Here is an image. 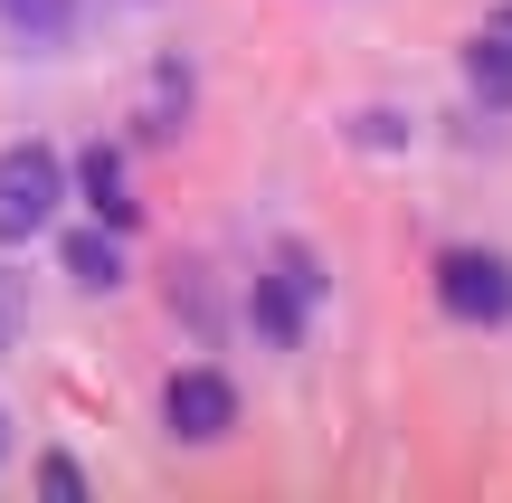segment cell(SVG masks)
Listing matches in <instances>:
<instances>
[{"label": "cell", "instance_id": "cell-1", "mask_svg": "<svg viewBox=\"0 0 512 503\" xmlns=\"http://www.w3.org/2000/svg\"><path fill=\"white\" fill-rule=\"evenodd\" d=\"M57 200H67V162H57L48 143H10L0 152V247L38 238V228L57 219Z\"/></svg>", "mask_w": 512, "mask_h": 503}, {"label": "cell", "instance_id": "cell-2", "mask_svg": "<svg viewBox=\"0 0 512 503\" xmlns=\"http://www.w3.org/2000/svg\"><path fill=\"white\" fill-rule=\"evenodd\" d=\"M437 304L456 323H512V257H494V247H446L437 257Z\"/></svg>", "mask_w": 512, "mask_h": 503}, {"label": "cell", "instance_id": "cell-3", "mask_svg": "<svg viewBox=\"0 0 512 503\" xmlns=\"http://www.w3.org/2000/svg\"><path fill=\"white\" fill-rule=\"evenodd\" d=\"M323 295V276H313V257H275L266 276H256V333L275 342V352H294V342H304V304Z\"/></svg>", "mask_w": 512, "mask_h": 503}, {"label": "cell", "instance_id": "cell-4", "mask_svg": "<svg viewBox=\"0 0 512 503\" xmlns=\"http://www.w3.org/2000/svg\"><path fill=\"white\" fill-rule=\"evenodd\" d=\"M162 418H171V437H190V447H219V437L238 428V390H228L219 371H171Z\"/></svg>", "mask_w": 512, "mask_h": 503}, {"label": "cell", "instance_id": "cell-5", "mask_svg": "<svg viewBox=\"0 0 512 503\" xmlns=\"http://www.w3.org/2000/svg\"><path fill=\"white\" fill-rule=\"evenodd\" d=\"M76 190H86V209H95L105 228H133V200H124V152H105V143H95L86 162H76Z\"/></svg>", "mask_w": 512, "mask_h": 503}, {"label": "cell", "instance_id": "cell-6", "mask_svg": "<svg viewBox=\"0 0 512 503\" xmlns=\"http://www.w3.org/2000/svg\"><path fill=\"white\" fill-rule=\"evenodd\" d=\"M67 276L76 285H124V228H105V219L76 228L67 238Z\"/></svg>", "mask_w": 512, "mask_h": 503}, {"label": "cell", "instance_id": "cell-7", "mask_svg": "<svg viewBox=\"0 0 512 503\" xmlns=\"http://www.w3.org/2000/svg\"><path fill=\"white\" fill-rule=\"evenodd\" d=\"M0 19H10L29 48H57V38H67V0H0Z\"/></svg>", "mask_w": 512, "mask_h": 503}, {"label": "cell", "instance_id": "cell-8", "mask_svg": "<svg viewBox=\"0 0 512 503\" xmlns=\"http://www.w3.org/2000/svg\"><path fill=\"white\" fill-rule=\"evenodd\" d=\"M465 67H475L484 95H512V48H503V38H475V57H465Z\"/></svg>", "mask_w": 512, "mask_h": 503}, {"label": "cell", "instance_id": "cell-9", "mask_svg": "<svg viewBox=\"0 0 512 503\" xmlns=\"http://www.w3.org/2000/svg\"><path fill=\"white\" fill-rule=\"evenodd\" d=\"M38 485H48V494H67V503H76V494H86V475H76V466H67V456H48V466H38Z\"/></svg>", "mask_w": 512, "mask_h": 503}, {"label": "cell", "instance_id": "cell-10", "mask_svg": "<svg viewBox=\"0 0 512 503\" xmlns=\"http://www.w3.org/2000/svg\"><path fill=\"white\" fill-rule=\"evenodd\" d=\"M10 333H19V285L0 276V352H10Z\"/></svg>", "mask_w": 512, "mask_h": 503}, {"label": "cell", "instance_id": "cell-11", "mask_svg": "<svg viewBox=\"0 0 512 503\" xmlns=\"http://www.w3.org/2000/svg\"><path fill=\"white\" fill-rule=\"evenodd\" d=\"M0 456H10V418H0Z\"/></svg>", "mask_w": 512, "mask_h": 503}, {"label": "cell", "instance_id": "cell-12", "mask_svg": "<svg viewBox=\"0 0 512 503\" xmlns=\"http://www.w3.org/2000/svg\"><path fill=\"white\" fill-rule=\"evenodd\" d=\"M494 38H503V48H512V19H503V29H494Z\"/></svg>", "mask_w": 512, "mask_h": 503}]
</instances>
